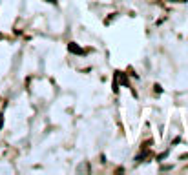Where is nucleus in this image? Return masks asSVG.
<instances>
[{
  "instance_id": "f257e3e1",
  "label": "nucleus",
  "mask_w": 188,
  "mask_h": 175,
  "mask_svg": "<svg viewBox=\"0 0 188 175\" xmlns=\"http://www.w3.org/2000/svg\"><path fill=\"white\" fill-rule=\"evenodd\" d=\"M68 49H69L71 53H77V55H82V53H84V51H82V49H80V47H79L77 44H73V42H71V44L68 46Z\"/></svg>"
}]
</instances>
